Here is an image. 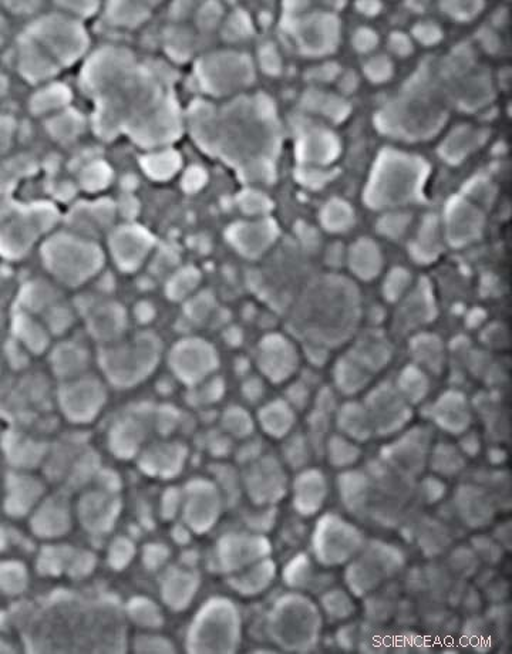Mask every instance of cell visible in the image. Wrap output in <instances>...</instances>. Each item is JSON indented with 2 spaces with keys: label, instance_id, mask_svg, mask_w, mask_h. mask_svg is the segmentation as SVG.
Segmentation results:
<instances>
[{
  "label": "cell",
  "instance_id": "cell-1",
  "mask_svg": "<svg viewBox=\"0 0 512 654\" xmlns=\"http://www.w3.org/2000/svg\"><path fill=\"white\" fill-rule=\"evenodd\" d=\"M323 620L318 602L305 593L286 591L274 600L265 616V632L276 649L311 653L322 640Z\"/></svg>",
  "mask_w": 512,
  "mask_h": 654
},
{
  "label": "cell",
  "instance_id": "cell-2",
  "mask_svg": "<svg viewBox=\"0 0 512 654\" xmlns=\"http://www.w3.org/2000/svg\"><path fill=\"white\" fill-rule=\"evenodd\" d=\"M241 640L242 616L237 603L215 596L192 619L188 647L195 653H234Z\"/></svg>",
  "mask_w": 512,
  "mask_h": 654
},
{
  "label": "cell",
  "instance_id": "cell-3",
  "mask_svg": "<svg viewBox=\"0 0 512 654\" xmlns=\"http://www.w3.org/2000/svg\"><path fill=\"white\" fill-rule=\"evenodd\" d=\"M309 535V554L326 569L343 568L366 544L363 529L338 512H322Z\"/></svg>",
  "mask_w": 512,
  "mask_h": 654
},
{
  "label": "cell",
  "instance_id": "cell-4",
  "mask_svg": "<svg viewBox=\"0 0 512 654\" xmlns=\"http://www.w3.org/2000/svg\"><path fill=\"white\" fill-rule=\"evenodd\" d=\"M404 566L406 556L399 546L379 539L366 541L362 551L343 566V581L356 598H365L400 575Z\"/></svg>",
  "mask_w": 512,
  "mask_h": 654
},
{
  "label": "cell",
  "instance_id": "cell-5",
  "mask_svg": "<svg viewBox=\"0 0 512 654\" xmlns=\"http://www.w3.org/2000/svg\"><path fill=\"white\" fill-rule=\"evenodd\" d=\"M272 552L274 545L268 536L254 534L248 529L227 532L215 542V569L225 576L231 575L272 556Z\"/></svg>",
  "mask_w": 512,
  "mask_h": 654
},
{
  "label": "cell",
  "instance_id": "cell-6",
  "mask_svg": "<svg viewBox=\"0 0 512 654\" xmlns=\"http://www.w3.org/2000/svg\"><path fill=\"white\" fill-rule=\"evenodd\" d=\"M365 404L375 436L403 433L413 417V407L400 396L394 384L380 383L366 391Z\"/></svg>",
  "mask_w": 512,
  "mask_h": 654
},
{
  "label": "cell",
  "instance_id": "cell-7",
  "mask_svg": "<svg viewBox=\"0 0 512 654\" xmlns=\"http://www.w3.org/2000/svg\"><path fill=\"white\" fill-rule=\"evenodd\" d=\"M288 468L274 455H262L249 467L244 485L249 500L261 507H276L288 497Z\"/></svg>",
  "mask_w": 512,
  "mask_h": 654
},
{
  "label": "cell",
  "instance_id": "cell-8",
  "mask_svg": "<svg viewBox=\"0 0 512 654\" xmlns=\"http://www.w3.org/2000/svg\"><path fill=\"white\" fill-rule=\"evenodd\" d=\"M224 505V495L217 485L208 481L195 482L181 504L185 525L194 534H208L220 522Z\"/></svg>",
  "mask_w": 512,
  "mask_h": 654
},
{
  "label": "cell",
  "instance_id": "cell-9",
  "mask_svg": "<svg viewBox=\"0 0 512 654\" xmlns=\"http://www.w3.org/2000/svg\"><path fill=\"white\" fill-rule=\"evenodd\" d=\"M293 512L298 517L311 519L325 512L330 498L329 478L322 470L308 467L298 471L289 484Z\"/></svg>",
  "mask_w": 512,
  "mask_h": 654
},
{
  "label": "cell",
  "instance_id": "cell-10",
  "mask_svg": "<svg viewBox=\"0 0 512 654\" xmlns=\"http://www.w3.org/2000/svg\"><path fill=\"white\" fill-rule=\"evenodd\" d=\"M279 573L288 591L305 593L312 598L335 585L330 569L320 566L309 552H296Z\"/></svg>",
  "mask_w": 512,
  "mask_h": 654
},
{
  "label": "cell",
  "instance_id": "cell-11",
  "mask_svg": "<svg viewBox=\"0 0 512 654\" xmlns=\"http://www.w3.org/2000/svg\"><path fill=\"white\" fill-rule=\"evenodd\" d=\"M301 360V350L288 337H269L259 349V369L272 383L281 384L293 379L299 372Z\"/></svg>",
  "mask_w": 512,
  "mask_h": 654
},
{
  "label": "cell",
  "instance_id": "cell-12",
  "mask_svg": "<svg viewBox=\"0 0 512 654\" xmlns=\"http://www.w3.org/2000/svg\"><path fill=\"white\" fill-rule=\"evenodd\" d=\"M431 446L429 434L413 428L386 448V463L406 477H417L429 461Z\"/></svg>",
  "mask_w": 512,
  "mask_h": 654
},
{
  "label": "cell",
  "instance_id": "cell-13",
  "mask_svg": "<svg viewBox=\"0 0 512 654\" xmlns=\"http://www.w3.org/2000/svg\"><path fill=\"white\" fill-rule=\"evenodd\" d=\"M454 512L461 524L471 529H483L493 524L497 515L495 498L480 485H466L454 495Z\"/></svg>",
  "mask_w": 512,
  "mask_h": 654
},
{
  "label": "cell",
  "instance_id": "cell-14",
  "mask_svg": "<svg viewBox=\"0 0 512 654\" xmlns=\"http://www.w3.org/2000/svg\"><path fill=\"white\" fill-rule=\"evenodd\" d=\"M430 416L444 433L461 436L470 430L473 423V409L466 394L457 390H448L431 404Z\"/></svg>",
  "mask_w": 512,
  "mask_h": 654
},
{
  "label": "cell",
  "instance_id": "cell-15",
  "mask_svg": "<svg viewBox=\"0 0 512 654\" xmlns=\"http://www.w3.org/2000/svg\"><path fill=\"white\" fill-rule=\"evenodd\" d=\"M278 575V564L272 556H268L241 571L225 576V582L228 588L241 598L252 599L268 592L274 586Z\"/></svg>",
  "mask_w": 512,
  "mask_h": 654
},
{
  "label": "cell",
  "instance_id": "cell-16",
  "mask_svg": "<svg viewBox=\"0 0 512 654\" xmlns=\"http://www.w3.org/2000/svg\"><path fill=\"white\" fill-rule=\"evenodd\" d=\"M333 417L338 433L356 443H367L375 437L372 421L363 401L349 400L339 404Z\"/></svg>",
  "mask_w": 512,
  "mask_h": 654
},
{
  "label": "cell",
  "instance_id": "cell-17",
  "mask_svg": "<svg viewBox=\"0 0 512 654\" xmlns=\"http://www.w3.org/2000/svg\"><path fill=\"white\" fill-rule=\"evenodd\" d=\"M332 377L336 393L355 399L359 394L366 393L370 389L375 376L346 353L333 364Z\"/></svg>",
  "mask_w": 512,
  "mask_h": 654
},
{
  "label": "cell",
  "instance_id": "cell-18",
  "mask_svg": "<svg viewBox=\"0 0 512 654\" xmlns=\"http://www.w3.org/2000/svg\"><path fill=\"white\" fill-rule=\"evenodd\" d=\"M348 355L375 376L392 363L394 350L386 337L370 335L357 340Z\"/></svg>",
  "mask_w": 512,
  "mask_h": 654
},
{
  "label": "cell",
  "instance_id": "cell-19",
  "mask_svg": "<svg viewBox=\"0 0 512 654\" xmlns=\"http://www.w3.org/2000/svg\"><path fill=\"white\" fill-rule=\"evenodd\" d=\"M339 492L343 507L352 514L369 511L373 501V482L366 474L357 471H343Z\"/></svg>",
  "mask_w": 512,
  "mask_h": 654
},
{
  "label": "cell",
  "instance_id": "cell-20",
  "mask_svg": "<svg viewBox=\"0 0 512 654\" xmlns=\"http://www.w3.org/2000/svg\"><path fill=\"white\" fill-rule=\"evenodd\" d=\"M318 606L323 620L332 625H342L356 615V596L346 586L333 585L318 596Z\"/></svg>",
  "mask_w": 512,
  "mask_h": 654
},
{
  "label": "cell",
  "instance_id": "cell-21",
  "mask_svg": "<svg viewBox=\"0 0 512 654\" xmlns=\"http://www.w3.org/2000/svg\"><path fill=\"white\" fill-rule=\"evenodd\" d=\"M413 364L420 367L430 376H439L446 367V347L439 337L434 335H420L414 337L409 347Z\"/></svg>",
  "mask_w": 512,
  "mask_h": 654
},
{
  "label": "cell",
  "instance_id": "cell-22",
  "mask_svg": "<svg viewBox=\"0 0 512 654\" xmlns=\"http://www.w3.org/2000/svg\"><path fill=\"white\" fill-rule=\"evenodd\" d=\"M259 418L265 433L276 440H284L298 424V413L284 399L272 400L262 407Z\"/></svg>",
  "mask_w": 512,
  "mask_h": 654
},
{
  "label": "cell",
  "instance_id": "cell-23",
  "mask_svg": "<svg viewBox=\"0 0 512 654\" xmlns=\"http://www.w3.org/2000/svg\"><path fill=\"white\" fill-rule=\"evenodd\" d=\"M323 455L330 467L340 471L353 470L363 457L360 444L339 433L326 438Z\"/></svg>",
  "mask_w": 512,
  "mask_h": 654
},
{
  "label": "cell",
  "instance_id": "cell-24",
  "mask_svg": "<svg viewBox=\"0 0 512 654\" xmlns=\"http://www.w3.org/2000/svg\"><path fill=\"white\" fill-rule=\"evenodd\" d=\"M466 464V455L461 453L456 444L439 443L431 446L427 465H429L433 475H437L443 480L457 477V475L463 473Z\"/></svg>",
  "mask_w": 512,
  "mask_h": 654
},
{
  "label": "cell",
  "instance_id": "cell-25",
  "mask_svg": "<svg viewBox=\"0 0 512 654\" xmlns=\"http://www.w3.org/2000/svg\"><path fill=\"white\" fill-rule=\"evenodd\" d=\"M394 387L410 406H417L429 397L430 374L421 370L416 364H409V366L403 367L402 372L397 376Z\"/></svg>",
  "mask_w": 512,
  "mask_h": 654
},
{
  "label": "cell",
  "instance_id": "cell-26",
  "mask_svg": "<svg viewBox=\"0 0 512 654\" xmlns=\"http://www.w3.org/2000/svg\"><path fill=\"white\" fill-rule=\"evenodd\" d=\"M316 451L311 440L305 433H293L284 438L282 447V463L288 470L298 471L311 467Z\"/></svg>",
  "mask_w": 512,
  "mask_h": 654
},
{
  "label": "cell",
  "instance_id": "cell-27",
  "mask_svg": "<svg viewBox=\"0 0 512 654\" xmlns=\"http://www.w3.org/2000/svg\"><path fill=\"white\" fill-rule=\"evenodd\" d=\"M313 397H315V391H313L312 383L301 376L296 377L293 382L288 384L284 400L299 414L311 409Z\"/></svg>",
  "mask_w": 512,
  "mask_h": 654
},
{
  "label": "cell",
  "instance_id": "cell-28",
  "mask_svg": "<svg viewBox=\"0 0 512 654\" xmlns=\"http://www.w3.org/2000/svg\"><path fill=\"white\" fill-rule=\"evenodd\" d=\"M278 508L276 507H261L255 505V509L249 511L245 515V525L248 531L254 532L258 535H268L272 529L275 528L276 521H278Z\"/></svg>",
  "mask_w": 512,
  "mask_h": 654
},
{
  "label": "cell",
  "instance_id": "cell-29",
  "mask_svg": "<svg viewBox=\"0 0 512 654\" xmlns=\"http://www.w3.org/2000/svg\"><path fill=\"white\" fill-rule=\"evenodd\" d=\"M420 487L421 500L429 505L439 504L447 494L446 482L437 475L424 478Z\"/></svg>",
  "mask_w": 512,
  "mask_h": 654
},
{
  "label": "cell",
  "instance_id": "cell-30",
  "mask_svg": "<svg viewBox=\"0 0 512 654\" xmlns=\"http://www.w3.org/2000/svg\"><path fill=\"white\" fill-rule=\"evenodd\" d=\"M301 356L305 357L306 362L309 363L312 369H323V367L328 366L332 353H330L329 347L308 342L303 346Z\"/></svg>",
  "mask_w": 512,
  "mask_h": 654
},
{
  "label": "cell",
  "instance_id": "cell-31",
  "mask_svg": "<svg viewBox=\"0 0 512 654\" xmlns=\"http://www.w3.org/2000/svg\"><path fill=\"white\" fill-rule=\"evenodd\" d=\"M225 418V427L227 431L232 434H237L239 437H247L251 433L252 421L248 414L242 410L228 411Z\"/></svg>",
  "mask_w": 512,
  "mask_h": 654
},
{
  "label": "cell",
  "instance_id": "cell-32",
  "mask_svg": "<svg viewBox=\"0 0 512 654\" xmlns=\"http://www.w3.org/2000/svg\"><path fill=\"white\" fill-rule=\"evenodd\" d=\"M460 437V444H458V448H460L461 453L466 455V458H474L477 457L478 454H480L481 447H483V443H481V438L478 436L476 431L467 430L466 433L461 434Z\"/></svg>",
  "mask_w": 512,
  "mask_h": 654
},
{
  "label": "cell",
  "instance_id": "cell-33",
  "mask_svg": "<svg viewBox=\"0 0 512 654\" xmlns=\"http://www.w3.org/2000/svg\"><path fill=\"white\" fill-rule=\"evenodd\" d=\"M265 384L259 379H249L245 384V394L251 401L261 400L265 396Z\"/></svg>",
  "mask_w": 512,
  "mask_h": 654
}]
</instances>
